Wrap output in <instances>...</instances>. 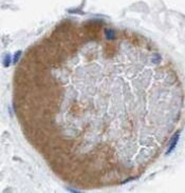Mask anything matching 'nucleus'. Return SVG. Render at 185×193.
<instances>
[{"label":"nucleus","mask_w":185,"mask_h":193,"mask_svg":"<svg viewBox=\"0 0 185 193\" xmlns=\"http://www.w3.org/2000/svg\"><path fill=\"white\" fill-rule=\"evenodd\" d=\"M179 138H180V131H178L175 133V135H173V137H171V139H170L169 146H168V149H167V154H170L176 149L177 145H178V141H179Z\"/></svg>","instance_id":"1"},{"label":"nucleus","mask_w":185,"mask_h":193,"mask_svg":"<svg viewBox=\"0 0 185 193\" xmlns=\"http://www.w3.org/2000/svg\"><path fill=\"white\" fill-rule=\"evenodd\" d=\"M12 60H13V59H11V55H10V54H8V55L4 57V60H3V65H4L5 68H9Z\"/></svg>","instance_id":"4"},{"label":"nucleus","mask_w":185,"mask_h":193,"mask_svg":"<svg viewBox=\"0 0 185 193\" xmlns=\"http://www.w3.org/2000/svg\"><path fill=\"white\" fill-rule=\"evenodd\" d=\"M105 35H106V38H107V39L114 40L115 38H116V31L111 28H107V29H105Z\"/></svg>","instance_id":"2"},{"label":"nucleus","mask_w":185,"mask_h":193,"mask_svg":"<svg viewBox=\"0 0 185 193\" xmlns=\"http://www.w3.org/2000/svg\"><path fill=\"white\" fill-rule=\"evenodd\" d=\"M21 55H22V51H20V50H18L17 52H15V54H14V57H13V60H12L13 63H14V64L17 63V62H18V60L20 59V57H21Z\"/></svg>","instance_id":"3"}]
</instances>
